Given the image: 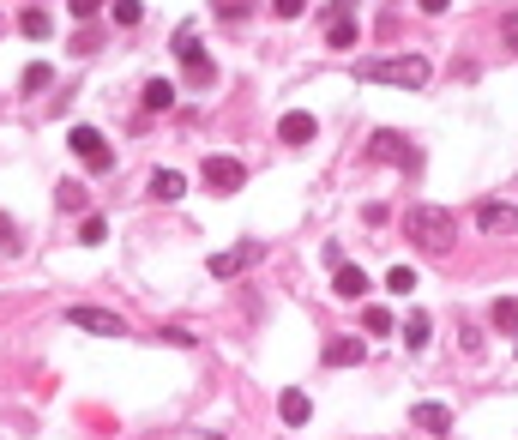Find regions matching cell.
Returning a JSON list of instances; mask_svg holds the SVG:
<instances>
[{"label":"cell","instance_id":"1","mask_svg":"<svg viewBox=\"0 0 518 440\" xmlns=\"http://www.w3.org/2000/svg\"><path fill=\"white\" fill-rule=\"evenodd\" d=\"M404 236L416 241L422 254H452V241H459V223L446 205H410L404 211Z\"/></svg>","mask_w":518,"mask_h":440},{"label":"cell","instance_id":"2","mask_svg":"<svg viewBox=\"0 0 518 440\" xmlns=\"http://www.w3.org/2000/svg\"><path fill=\"white\" fill-rule=\"evenodd\" d=\"M362 85H404V91H416V85H428V60L422 55H374L356 67Z\"/></svg>","mask_w":518,"mask_h":440},{"label":"cell","instance_id":"3","mask_svg":"<svg viewBox=\"0 0 518 440\" xmlns=\"http://www.w3.org/2000/svg\"><path fill=\"white\" fill-rule=\"evenodd\" d=\"M67 145L79 151V163L91 169V175H109V169H115V151H109V139H103L97 127H73V133H67Z\"/></svg>","mask_w":518,"mask_h":440},{"label":"cell","instance_id":"4","mask_svg":"<svg viewBox=\"0 0 518 440\" xmlns=\"http://www.w3.org/2000/svg\"><path fill=\"white\" fill-rule=\"evenodd\" d=\"M368 151H374L380 163H398V169H410V175L422 169V151H416L410 139H404V133H392V127H380L374 139H368Z\"/></svg>","mask_w":518,"mask_h":440},{"label":"cell","instance_id":"5","mask_svg":"<svg viewBox=\"0 0 518 440\" xmlns=\"http://www.w3.org/2000/svg\"><path fill=\"white\" fill-rule=\"evenodd\" d=\"M67 326L97 332V338H127V320H121V314H109V308H67Z\"/></svg>","mask_w":518,"mask_h":440},{"label":"cell","instance_id":"6","mask_svg":"<svg viewBox=\"0 0 518 440\" xmlns=\"http://www.w3.org/2000/svg\"><path fill=\"white\" fill-rule=\"evenodd\" d=\"M205 187H211V193H241V187H247V163L205 157Z\"/></svg>","mask_w":518,"mask_h":440},{"label":"cell","instance_id":"7","mask_svg":"<svg viewBox=\"0 0 518 440\" xmlns=\"http://www.w3.org/2000/svg\"><path fill=\"white\" fill-rule=\"evenodd\" d=\"M175 55H181V67H187V85H211V79H218V67L200 55L193 31H181V37H175Z\"/></svg>","mask_w":518,"mask_h":440},{"label":"cell","instance_id":"8","mask_svg":"<svg viewBox=\"0 0 518 440\" xmlns=\"http://www.w3.org/2000/svg\"><path fill=\"white\" fill-rule=\"evenodd\" d=\"M254 260H259L254 241H241V247H223V254H211V278H241V272H247Z\"/></svg>","mask_w":518,"mask_h":440},{"label":"cell","instance_id":"9","mask_svg":"<svg viewBox=\"0 0 518 440\" xmlns=\"http://www.w3.org/2000/svg\"><path fill=\"white\" fill-rule=\"evenodd\" d=\"M314 133H319V121L308 115V109H290V115L278 121V139L283 145H314Z\"/></svg>","mask_w":518,"mask_h":440},{"label":"cell","instance_id":"10","mask_svg":"<svg viewBox=\"0 0 518 440\" xmlns=\"http://www.w3.org/2000/svg\"><path fill=\"white\" fill-rule=\"evenodd\" d=\"M477 223H482V236H506V229H518V211H513V205H500V200H482Z\"/></svg>","mask_w":518,"mask_h":440},{"label":"cell","instance_id":"11","mask_svg":"<svg viewBox=\"0 0 518 440\" xmlns=\"http://www.w3.org/2000/svg\"><path fill=\"white\" fill-rule=\"evenodd\" d=\"M332 290H338L344 301L368 296V272H362V265H332Z\"/></svg>","mask_w":518,"mask_h":440},{"label":"cell","instance_id":"12","mask_svg":"<svg viewBox=\"0 0 518 440\" xmlns=\"http://www.w3.org/2000/svg\"><path fill=\"white\" fill-rule=\"evenodd\" d=\"M410 422H416V428H428V435H452V410H446V404H416V410H410Z\"/></svg>","mask_w":518,"mask_h":440},{"label":"cell","instance_id":"13","mask_svg":"<svg viewBox=\"0 0 518 440\" xmlns=\"http://www.w3.org/2000/svg\"><path fill=\"white\" fill-rule=\"evenodd\" d=\"M181 193H187V175H181V169H157V175H151V200H181Z\"/></svg>","mask_w":518,"mask_h":440},{"label":"cell","instance_id":"14","mask_svg":"<svg viewBox=\"0 0 518 440\" xmlns=\"http://www.w3.org/2000/svg\"><path fill=\"white\" fill-rule=\"evenodd\" d=\"M278 417L290 422V428H301V422L314 417V399H308V392H283V399H278Z\"/></svg>","mask_w":518,"mask_h":440},{"label":"cell","instance_id":"15","mask_svg":"<svg viewBox=\"0 0 518 440\" xmlns=\"http://www.w3.org/2000/svg\"><path fill=\"white\" fill-rule=\"evenodd\" d=\"M55 205H60V211H79V218H91V211H85V205H91V193H85L79 181H60V187H55Z\"/></svg>","mask_w":518,"mask_h":440},{"label":"cell","instance_id":"16","mask_svg":"<svg viewBox=\"0 0 518 440\" xmlns=\"http://www.w3.org/2000/svg\"><path fill=\"white\" fill-rule=\"evenodd\" d=\"M19 31H24V37H31V42H42V37H49V31H55V19H49L42 6H24V13H19Z\"/></svg>","mask_w":518,"mask_h":440},{"label":"cell","instance_id":"17","mask_svg":"<svg viewBox=\"0 0 518 440\" xmlns=\"http://www.w3.org/2000/svg\"><path fill=\"white\" fill-rule=\"evenodd\" d=\"M350 362H362L356 338H332V344H326V368H350Z\"/></svg>","mask_w":518,"mask_h":440},{"label":"cell","instance_id":"18","mask_svg":"<svg viewBox=\"0 0 518 440\" xmlns=\"http://www.w3.org/2000/svg\"><path fill=\"white\" fill-rule=\"evenodd\" d=\"M362 332H368V338H386V332H392V314H386L380 301H368V308H362Z\"/></svg>","mask_w":518,"mask_h":440},{"label":"cell","instance_id":"19","mask_svg":"<svg viewBox=\"0 0 518 440\" xmlns=\"http://www.w3.org/2000/svg\"><path fill=\"white\" fill-rule=\"evenodd\" d=\"M169 103H175V85H169V79H151V85H145V109H151V115H163Z\"/></svg>","mask_w":518,"mask_h":440},{"label":"cell","instance_id":"20","mask_svg":"<svg viewBox=\"0 0 518 440\" xmlns=\"http://www.w3.org/2000/svg\"><path fill=\"white\" fill-rule=\"evenodd\" d=\"M49 85H55V67H49V60H31V67H24V91H49Z\"/></svg>","mask_w":518,"mask_h":440},{"label":"cell","instance_id":"21","mask_svg":"<svg viewBox=\"0 0 518 440\" xmlns=\"http://www.w3.org/2000/svg\"><path fill=\"white\" fill-rule=\"evenodd\" d=\"M495 332H518V301L513 296L495 301Z\"/></svg>","mask_w":518,"mask_h":440},{"label":"cell","instance_id":"22","mask_svg":"<svg viewBox=\"0 0 518 440\" xmlns=\"http://www.w3.org/2000/svg\"><path fill=\"white\" fill-rule=\"evenodd\" d=\"M386 290H392V296H410V290H416V272H410V265H392V272H386Z\"/></svg>","mask_w":518,"mask_h":440},{"label":"cell","instance_id":"23","mask_svg":"<svg viewBox=\"0 0 518 440\" xmlns=\"http://www.w3.org/2000/svg\"><path fill=\"white\" fill-rule=\"evenodd\" d=\"M103 236H109V223H103V218H97V211H91V218H85V223H79V241H85V247H97V241H103Z\"/></svg>","mask_w":518,"mask_h":440},{"label":"cell","instance_id":"24","mask_svg":"<svg viewBox=\"0 0 518 440\" xmlns=\"http://www.w3.org/2000/svg\"><path fill=\"white\" fill-rule=\"evenodd\" d=\"M0 254H19V223L0 211Z\"/></svg>","mask_w":518,"mask_h":440},{"label":"cell","instance_id":"25","mask_svg":"<svg viewBox=\"0 0 518 440\" xmlns=\"http://www.w3.org/2000/svg\"><path fill=\"white\" fill-rule=\"evenodd\" d=\"M139 19H145L139 0H115V24H139Z\"/></svg>","mask_w":518,"mask_h":440},{"label":"cell","instance_id":"26","mask_svg":"<svg viewBox=\"0 0 518 440\" xmlns=\"http://www.w3.org/2000/svg\"><path fill=\"white\" fill-rule=\"evenodd\" d=\"M404 338H410V344H428V314H410V320H404Z\"/></svg>","mask_w":518,"mask_h":440},{"label":"cell","instance_id":"27","mask_svg":"<svg viewBox=\"0 0 518 440\" xmlns=\"http://www.w3.org/2000/svg\"><path fill=\"white\" fill-rule=\"evenodd\" d=\"M157 344H169V350H193V332H181V326H169V332H157Z\"/></svg>","mask_w":518,"mask_h":440},{"label":"cell","instance_id":"28","mask_svg":"<svg viewBox=\"0 0 518 440\" xmlns=\"http://www.w3.org/2000/svg\"><path fill=\"white\" fill-rule=\"evenodd\" d=\"M67 13H73V19H97L103 0H67Z\"/></svg>","mask_w":518,"mask_h":440},{"label":"cell","instance_id":"29","mask_svg":"<svg viewBox=\"0 0 518 440\" xmlns=\"http://www.w3.org/2000/svg\"><path fill=\"white\" fill-rule=\"evenodd\" d=\"M272 13H278V19H301V13H308V0H272Z\"/></svg>","mask_w":518,"mask_h":440},{"label":"cell","instance_id":"30","mask_svg":"<svg viewBox=\"0 0 518 440\" xmlns=\"http://www.w3.org/2000/svg\"><path fill=\"white\" fill-rule=\"evenodd\" d=\"M506 42H513V55H518V6L506 13Z\"/></svg>","mask_w":518,"mask_h":440},{"label":"cell","instance_id":"31","mask_svg":"<svg viewBox=\"0 0 518 440\" xmlns=\"http://www.w3.org/2000/svg\"><path fill=\"white\" fill-rule=\"evenodd\" d=\"M422 13H446V6H452V0H416Z\"/></svg>","mask_w":518,"mask_h":440},{"label":"cell","instance_id":"32","mask_svg":"<svg viewBox=\"0 0 518 440\" xmlns=\"http://www.w3.org/2000/svg\"><path fill=\"white\" fill-rule=\"evenodd\" d=\"M0 31H6V19H0Z\"/></svg>","mask_w":518,"mask_h":440}]
</instances>
